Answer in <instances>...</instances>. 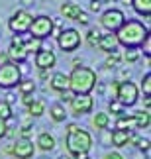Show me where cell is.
Masks as SVG:
<instances>
[{"mask_svg":"<svg viewBox=\"0 0 151 159\" xmlns=\"http://www.w3.org/2000/svg\"><path fill=\"white\" fill-rule=\"evenodd\" d=\"M147 38H149V30L140 20H126L122 28L116 32L118 43L128 47V49H137L140 45H143V41Z\"/></svg>","mask_w":151,"mask_h":159,"instance_id":"6da1fadb","label":"cell"},{"mask_svg":"<svg viewBox=\"0 0 151 159\" xmlns=\"http://www.w3.org/2000/svg\"><path fill=\"white\" fill-rule=\"evenodd\" d=\"M65 145L71 155H81V153H88L92 148V138L84 128L77 126V124H69L67 126V138H65Z\"/></svg>","mask_w":151,"mask_h":159,"instance_id":"7a4b0ae2","label":"cell"},{"mask_svg":"<svg viewBox=\"0 0 151 159\" xmlns=\"http://www.w3.org/2000/svg\"><path fill=\"white\" fill-rule=\"evenodd\" d=\"M96 87V73L88 67H75L69 75V90L77 94H90V90Z\"/></svg>","mask_w":151,"mask_h":159,"instance_id":"3957f363","label":"cell"},{"mask_svg":"<svg viewBox=\"0 0 151 159\" xmlns=\"http://www.w3.org/2000/svg\"><path fill=\"white\" fill-rule=\"evenodd\" d=\"M22 81V71L16 63H2L0 65V87L2 89H14L18 87V83Z\"/></svg>","mask_w":151,"mask_h":159,"instance_id":"277c9868","label":"cell"},{"mask_svg":"<svg viewBox=\"0 0 151 159\" xmlns=\"http://www.w3.org/2000/svg\"><path fill=\"white\" fill-rule=\"evenodd\" d=\"M137 96H140V89L135 87V83L131 81H122L118 83V89H116V100L126 106H134L137 102Z\"/></svg>","mask_w":151,"mask_h":159,"instance_id":"5b68a950","label":"cell"},{"mask_svg":"<svg viewBox=\"0 0 151 159\" xmlns=\"http://www.w3.org/2000/svg\"><path fill=\"white\" fill-rule=\"evenodd\" d=\"M124 22H126L124 12L116 10V8H110V10L102 12V16H100V24H102V28H104L108 34H116L118 30L122 28Z\"/></svg>","mask_w":151,"mask_h":159,"instance_id":"8992f818","label":"cell"},{"mask_svg":"<svg viewBox=\"0 0 151 159\" xmlns=\"http://www.w3.org/2000/svg\"><path fill=\"white\" fill-rule=\"evenodd\" d=\"M32 22H33V16L29 14L28 10H18V12H14V14H12L10 22H8V28H10L14 34L24 35V34L29 32V26H32Z\"/></svg>","mask_w":151,"mask_h":159,"instance_id":"52a82bcc","label":"cell"},{"mask_svg":"<svg viewBox=\"0 0 151 159\" xmlns=\"http://www.w3.org/2000/svg\"><path fill=\"white\" fill-rule=\"evenodd\" d=\"M53 34V18L49 16H38L33 18L32 26H29V35L35 39H45L47 35Z\"/></svg>","mask_w":151,"mask_h":159,"instance_id":"ba28073f","label":"cell"},{"mask_svg":"<svg viewBox=\"0 0 151 159\" xmlns=\"http://www.w3.org/2000/svg\"><path fill=\"white\" fill-rule=\"evenodd\" d=\"M81 34L77 32V30L69 28V30H63L61 34L57 35V43L59 47L65 51V53H71V51H77L78 45H81Z\"/></svg>","mask_w":151,"mask_h":159,"instance_id":"9c48e42d","label":"cell"},{"mask_svg":"<svg viewBox=\"0 0 151 159\" xmlns=\"http://www.w3.org/2000/svg\"><path fill=\"white\" fill-rule=\"evenodd\" d=\"M92 108H94V100H92L90 94H77V96H73V100H71L73 116L88 114V112H92Z\"/></svg>","mask_w":151,"mask_h":159,"instance_id":"30bf717a","label":"cell"},{"mask_svg":"<svg viewBox=\"0 0 151 159\" xmlns=\"http://www.w3.org/2000/svg\"><path fill=\"white\" fill-rule=\"evenodd\" d=\"M35 151V145L29 138H18L14 143H12V153L18 159H32Z\"/></svg>","mask_w":151,"mask_h":159,"instance_id":"8fae6325","label":"cell"},{"mask_svg":"<svg viewBox=\"0 0 151 159\" xmlns=\"http://www.w3.org/2000/svg\"><path fill=\"white\" fill-rule=\"evenodd\" d=\"M24 41H22V38L20 35H14L12 38V43H10V49H8V53H6V57L8 59H12V63H24V61L28 59V53H26V49H24Z\"/></svg>","mask_w":151,"mask_h":159,"instance_id":"7c38bea8","label":"cell"},{"mask_svg":"<svg viewBox=\"0 0 151 159\" xmlns=\"http://www.w3.org/2000/svg\"><path fill=\"white\" fill-rule=\"evenodd\" d=\"M57 63V57H55V53L51 51V47L49 49H41L35 53V67H38L39 71H49L51 67H55Z\"/></svg>","mask_w":151,"mask_h":159,"instance_id":"4fadbf2b","label":"cell"},{"mask_svg":"<svg viewBox=\"0 0 151 159\" xmlns=\"http://www.w3.org/2000/svg\"><path fill=\"white\" fill-rule=\"evenodd\" d=\"M96 47H98L100 51H104V53H114V51H118V39H116V34H104V35H100L98 38V43H96Z\"/></svg>","mask_w":151,"mask_h":159,"instance_id":"5bb4252c","label":"cell"},{"mask_svg":"<svg viewBox=\"0 0 151 159\" xmlns=\"http://www.w3.org/2000/svg\"><path fill=\"white\" fill-rule=\"evenodd\" d=\"M49 87H51L53 90H57V93L69 90V75H65V73H55V75L51 77Z\"/></svg>","mask_w":151,"mask_h":159,"instance_id":"9a60e30c","label":"cell"},{"mask_svg":"<svg viewBox=\"0 0 151 159\" xmlns=\"http://www.w3.org/2000/svg\"><path fill=\"white\" fill-rule=\"evenodd\" d=\"M134 116V122H135V130H143V128H149V122H151V116H149V110H137Z\"/></svg>","mask_w":151,"mask_h":159,"instance_id":"2e32d148","label":"cell"},{"mask_svg":"<svg viewBox=\"0 0 151 159\" xmlns=\"http://www.w3.org/2000/svg\"><path fill=\"white\" fill-rule=\"evenodd\" d=\"M116 130H122V132H131V130H135L134 116H131V114H124V116H120L118 122H116Z\"/></svg>","mask_w":151,"mask_h":159,"instance_id":"e0dca14e","label":"cell"},{"mask_svg":"<svg viewBox=\"0 0 151 159\" xmlns=\"http://www.w3.org/2000/svg\"><path fill=\"white\" fill-rule=\"evenodd\" d=\"M38 148L43 149V151H51L53 148H55V138H53L49 132L39 134V138H38Z\"/></svg>","mask_w":151,"mask_h":159,"instance_id":"ac0fdd59","label":"cell"},{"mask_svg":"<svg viewBox=\"0 0 151 159\" xmlns=\"http://www.w3.org/2000/svg\"><path fill=\"white\" fill-rule=\"evenodd\" d=\"M130 134H131V132L114 130V132H112V136H110V142H112V145H116V148H124V145H128Z\"/></svg>","mask_w":151,"mask_h":159,"instance_id":"d6986e66","label":"cell"},{"mask_svg":"<svg viewBox=\"0 0 151 159\" xmlns=\"http://www.w3.org/2000/svg\"><path fill=\"white\" fill-rule=\"evenodd\" d=\"M78 12H81V6L75 4V2H67V4L61 6V14L67 18V20H77Z\"/></svg>","mask_w":151,"mask_h":159,"instance_id":"ffe728a7","label":"cell"},{"mask_svg":"<svg viewBox=\"0 0 151 159\" xmlns=\"http://www.w3.org/2000/svg\"><path fill=\"white\" fill-rule=\"evenodd\" d=\"M131 6H134V10L137 14L149 18L151 14V0H131Z\"/></svg>","mask_w":151,"mask_h":159,"instance_id":"44dd1931","label":"cell"},{"mask_svg":"<svg viewBox=\"0 0 151 159\" xmlns=\"http://www.w3.org/2000/svg\"><path fill=\"white\" fill-rule=\"evenodd\" d=\"M24 41V49H26V53L29 55V53H38L39 49H41V39H35V38H32V35H29V38H26V39H22Z\"/></svg>","mask_w":151,"mask_h":159,"instance_id":"7402d4cb","label":"cell"},{"mask_svg":"<svg viewBox=\"0 0 151 159\" xmlns=\"http://www.w3.org/2000/svg\"><path fill=\"white\" fill-rule=\"evenodd\" d=\"M108 124H110V116H108L106 112H98V114H94V118H92V126L96 128V130H106Z\"/></svg>","mask_w":151,"mask_h":159,"instance_id":"603a6c76","label":"cell"},{"mask_svg":"<svg viewBox=\"0 0 151 159\" xmlns=\"http://www.w3.org/2000/svg\"><path fill=\"white\" fill-rule=\"evenodd\" d=\"M49 114H51L53 122H65V118H67V112H65L63 104H53L49 108Z\"/></svg>","mask_w":151,"mask_h":159,"instance_id":"cb8c5ba5","label":"cell"},{"mask_svg":"<svg viewBox=\"0 0 151 159\" xmlns=\"http://www.w3.org/2000/svg\"><path fill=\"white\" fill-rule=\"evenodd\" d=\"M18 90H20L22 94H33L35 83L32 81V79H28V81H20V83H18Z\"/></svg>","mask_w":151,"mask_h":159,"instance_id":"d4e9b609","label":"cell"},{"mask_svg":"<svg viewBox=\"0 0 151 159\" xmlns=\"http://www.w3.org/2000/svg\"><path fill=\"white\" fill-rule=\"evenodd\" d=\"M28 108H29V116H33V118H38V116H41L45 112V104L41 100H33Z\"/></svg>","mask_w":151,"mask_h":159,"instance_id":"484cf974","label":"cell"},{"mask_svg":"<svg viewBox=\"0 0 151 159\" xmlns=\"http://www.w3.org/2000/svg\"><path fill=\"white\" fill-rule=\"evenodd\" d=\"M108 110H110L112 114H116L118 118H120V116H124V114H126V112H124V106L120 104V102H118L116 98H112V100H110V104H108Z\"/></svg>","mask_w":151,"mask_h":159,"instance_id":"4316f807","label":"cell"},{"mask_svg":"<svg viewBox=\"0 0 151 159\" xmlns=\"http://www.w3.org/2000/svg\"><path fill=\"white\" fill-rule=\"evenodd\" d=\"M12 118V106L6 104L4 100H0V120H10Z\"/></svg>","mask_w":151,"mask_h":159,"instance_id":"83f0119b","label":"cell"},{"mask_svg":"<svg viewBox=\"0 0 151 159\" xmlns=\"http://www.w3.org/2000/svg\"><path fill=\"white\" fill-rule=\"evenodd\" d=\"M141 90L145 96H151V73H145L141 79Z\"/></svg>","mask_w":151,"mask_h":159,"instance_id":"f1b7e54d","label":"cell"},{"mask_svg":"<svg viewBox=\"0 0 151 159\" xmlns=\"http://www.w3.org/2000/svg\"><path fill=\"white\" fill-rule=\"evenodd\" d=\"M120 61H122V55H120L118 51H114L108 55V59H106V67H116Z\"/></svg>","mask_w":151,"mask_h":159,"instance_id":"f546056e","label":"cell"},{"mask_svg":"<svg viewBox=\"0 0 151 159\" xmlns=\"http://www.w3.org/2000/svg\"><path fill=\"white\" fill-rule=\"evenodd\" d=\"M98 38H100V32H98V30H90V32L87 34L88 45H92V47H96V43H98Z\"/></svg>","mask_w":151,"mask_h":159,"instance_id":"4dcf8cb0","label":"cell"},{"mask_svg":"<svg viewBox=\"0 0 151 159\" xmlns=\"http://www.w3.org/2000/svg\"><path fill=\"white\" fill-rule=\"evenodd\" d=\"M124 59L128 61V63H135V61L140 59V51H137V49H128L126 55H124Z\"/></svg>","mask_w":151,"mask_h":159,"instance_id":"1f68e13d","label":"cell"},{"mask_svg":"<svg viewBox=\"0 0 151 159\" xmlns=\"http://www.w3.org/2000/svg\"><path fill=\"white\" fill-rule=\"evenodd\" d=\"M135 143H137V148H140L141 151H149V139L147 138H137Z\"/></svg>","mask_w":151,"mask_h":159,"instance_id":"d6a6232c","label":"cell"},{"mask_svg":"<svg viewBox=\"0 0 151 159\" xmlns=\"http://www.w3.org/2000/svg\"><path fill=\"white\" fill-rule=\"evenodd\" d=\"M73 93H71V90H63V93H59V100L61 102H71L73 100Z\"/></svg>","mask_w":151,"mask_h":159,"instance_id":"836d02e7","label":"cell"},{"mask_svg":"<svg viewBox=\"0 0 151 159\" xmlns=\"http://www.w3.org/2000/svg\"><path fill=\"white\" fill-rule=\"evenodd\" d=\"M75 22H78V24H82V26H87V24H88V14H87V12H78V16H77V20Z\"/></svg>","mask_w":151,"mask_h":159,"instance_id":"e575fe53","label":"cell"},{"mask_svg":"<svg viewBox=\"0 0 151 159\" xmlns=\"http://www.w3.org/2000/svg\"><path fill=\"white\" fill-rule=\"evenodd\" d=\"M100 8H102L100 0H90V10H92V12H100Z\"/></svg>","mask_w":151,"mask_h":159,"instance_id":"d590c367","label":"cell"},{"mask_svg":"<svg viewBox=\"0 0 151 159\" xmlns=\"http://www.w3.org/2000/svg\"><path fill=\"white\" fill-rule=\"evenodd\" d=\"M104 159H124V157L120 155L118 151H110V153H106V155H104Z\"/></svg>","mask_w":151,"mask_h":159,"instance_id":"8d00e7d4","label":"cell"},{"mask_svg":"<svg viewBox=\"0 0 151 159\" xmlns=\"http://www.w3.org/2000/svg\"><path fill=\"white\" fill-rule=\"evenodd\" d=\"M6 130H8L6 122H4V120H0V138H4V136H6Z\"/></svg>","mask_w":151,"mask_h":159,"instance_id":"74e56055","label":"cell"},{"mask_svg":"<svg viewBox=\"0 0 151 159\" xmlns=\"http://www.w3.org/2000/svg\"><path fill=\"white\" fill-rule=\"evenodd\" d=\"M24 104H26V106H29V104H32V102H33V96L32 94H24Z\"/></svg>","mask_w":151,"mask_h":159,"instance_id":"f35d334b","label":"cell"},{"mask_svg":"<svg viewBox=\"0 0 151 159\" xmlns=\"http://www.w3.org/2000/svg\"><path fill=\"white\" fill-rule=\"evenodd\" d=\"M143 104H145V110H149V106H151V100H149V96H145V100H143Z\"/></svg>","mask_w":151,"mask_h":159,"instance_id":"ab89813d","label":"cell"},{"mask_svg":"<svg viewBox=\"0 0 151 159\" xmlns=\"http://www.w3.org/2000/svg\"><path fill=\"white\" fill-rule=\"evenodd\" d=\"M59 159H69V157H67V155H61V157H59Z\"/></svg>","mask_w":151,"mask_h":159,"instance_id":"60d3db41","label":"cell"},{"mask_svg":"<svg viewBox=\"0 0 151 159\" xmlns=\"http://www.w3.org/2000/svg\"><path fill=\"white\" fill-rule=\"evenodd\" d=\"M108 2H114V0H108Z\"/></svg>","mask_w":151,"mask_h":159,"instance_id":"b9f144b4","label":"cell"}]
</instances>
